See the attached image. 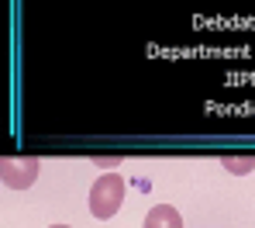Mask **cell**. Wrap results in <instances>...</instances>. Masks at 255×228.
I'll list each match as a JSON object with an SVG mask.
<instances>
[{"label": "cell", "mask_w": 255, "mask_h": 228, "mask_svg": "<svg viewBox=\"0 0 255 228\" xmlns=\"http://www.w3.org/2000/svg\"><path fill=\"white\" fill-rule=\"evenodd\" d=\"M121 201H125V180L118 173H104L100 180L93 183V190H90L93 218H114L121 211Z\"/></svg>", "instance_id": "cell-1"}, {"label": "cell", "mask_w": 255, "mask_h": 228, "mask_svg": "<svg viewBox=\"0 0 255 228\" xmlns=\"http://www.w3.org/2000/svg\"><path fill=\"white\" fill-rule=\"evenodd\" d=\"M42 173V159L38 156H3L0 163V177H3V187L10 190H24L38 180Z\"/></svg>", "instance_id": "cell-2"}, {"label": "cell", "mask_w": 255, "mask_h": 228, "mask_svg": "<svg viewBox=\"0 0 255 228\" xmlns=\"http://www.w3.org/2000/svg\"><path fill=\"white\" fill-rule=\"evenodd\" d=\"M145 228H183V218H179V211H176V208L159 204V208H152V211H148Z\"/></svg>", "instance_id": "cell-3"}, {"label": "cell", "mask_w": 255, "mask_h": 228, "mask_svg": "<svg viewBox=\"0 0 255 228\" xmlns=\"http://www.w3.org/2000/svg\"><path fill=\"white\" fill-rule=\"evenodd\" d=\"M221 166L242 177V173H252V170H255V156H224Z\"/></svg>", "instance_id": "cell-4"}, {"label": "cell", "mask_w": 255, "mask_h": 228, "mask_svg": "<svg viewBox=\"0 0 255 228\" xmlns=\"http://www.w3.org/2000/svg\"><path fill=\"white\" fill-rule=\"evenodd\" d=\"M48 228H69V225H48Z\"/></svg>", "instance_id": "cell-5"}]
</instances>
